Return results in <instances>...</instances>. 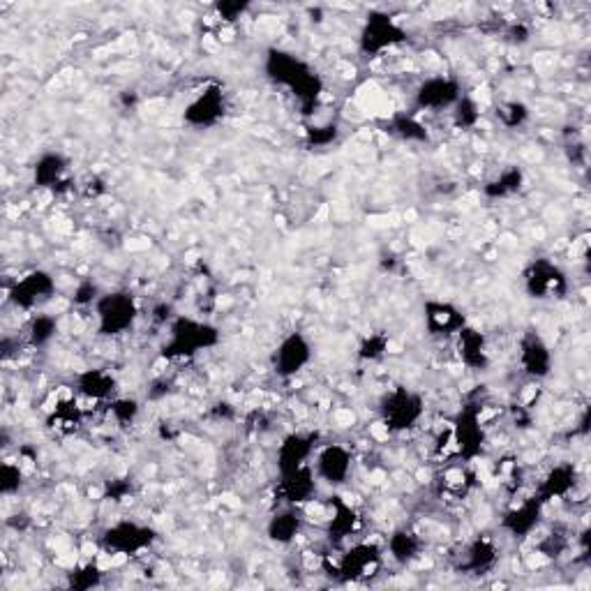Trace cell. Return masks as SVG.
Returning <instances> with one entry per match:
<instances>
[{
    "label": "cell",
    "mask_w": 591,
    "mask_h": 591,
    "mask_svg": "<svg viewBox=\"0 0 591 591\" xmlns=\"http://www.w3.org/2000/svg\"><path fill=\"white\" fill-rule=\"evenodd\" d=\"M478 405H467L458 411V416L448 423L451 435V451L462 462H476L488 444V430L483 425V416Z\"/></svg>",
    "instance_id": "5b68a950"
},
{
    "label": "cell",
    "mask_w": 591,
    "mask_h": 591,
    "mask_svg": "<svg viewBox=\"0 0 591 591\" xmlns=\"http://www.w3.org/2000/svg\"><path fill=\"white\" fill-rule=\"evenodd\" d=\"M407 28L388 12H370L358 33V51L368 58H377L386 51L407 42Z\"/></svg>",
    "instance_id": "52a82bcc"
},
{
    "label": "cell",
    "mask_w": 591,
    "mask_h": 591,
    "mask_svg": "<svg viewBox=\"0 0 591 591\" xmlns=\"http://www.w3.org/2000/svg\"><path fill=\"white\" fill-rule=\"evenodd\" d=\"M423 321L428 333L435 335V338H455L469 324L465 312L458 305L437 301V298H430V301L423 303Z\"/></svg>",
    "instance_id": "e0dca14e"
},
{
    "label": "cell",
    "mask_w": 591,
    "mask_h": 591,
    "mask_svg": "<svg viewBox=\"0 0 591 591\" xmlns=\"http://www.w3.org/2000/svg\"><path fill=\"white\" fill-rule=\"evenodd\" d=\"M381 425L395 435H405L418 428L425 416V400L421 393L407 386H395L379 402Z\"/></svg>",
    "instance_id": "277c9868"
},
{
    "label": "cell",
    "mask_w": 591,
    "mask_h": 591,
    "mask_svg": "<svg viewBox=\"0 0 591 591\" xmlns=\"http://www.w3.org/2000/svg\"><path fill=\"white\" fill-rule=\"evenodd\" d=\"M220 344L218 326L208 324V321L185 317L176 314L167 326V340H164L160 356L167 361H190L199 356L201 351H208Z\"/></svg>",
    "instance_id": "7a4b0ae2"
},
{
    "label": "cell",
    "mask_w": 591,
    "mask_h": 591,
    "mask_svg": "<svg viewBox=\"0 0 591 591\" xmlns=\"http://www.w3.org/2000/svg\"><path fill=\"white\" fill-rule=\"evenodd\" d=\"M522 282H525L527 294L536 298V301L561 298L568 291L566 273L548 257H538L531 261L525 268V273H522Z\"/></svg>",
    "instance_id": "7c38bea8"
},
{
    "label": "cell",
    "mask_w": 591,
    "mask_h": 591,
    "mask_svg": "<svg viewBox=\"0 0 591 591\" xmlns=\"http://www.w3.org/2000/svg\"><path fill=\"white\" fill-rule=\"evenodd\" d=\"M340 137L338 123H324V125H308L305 127V141L312 148H326Z\"/></svg>",
    "instance_id": "d590c367"
},
{
    "label": "cell",
    "mask_w": 591,
    "mask_h": 591,
    "mask_svg": "<svg viewBox=\"0 0 591 591\" xmlns=\"http://www.w3.org/2000/svg\"><path fill=\"white\" fill-rule=\"evenodd\" d=\"M455 349H458V358L460 363L469 370L483 372L490 368L492 363V354H490V344L485 333L478 331L476 326L467 324L462 331L455 335Z\"/></svg>",
    "instance_id": "d6986e66"
},
{
    "label": "cell",
    "mask_w": 591,
    "mask_h": 591,
    "mask_svg": "<svg viewBox=\"0 0 591 591\" xmlns=\"http://www.w3.org/2000/svg\"><path fill=\"white\" fill-rule=\"evenodd\" d=\"M317 448V435H312V432H291L284 437L278 444V451H275V465H278L280 476L312 465Z\"/></svg>",
    "instance_id": "9a60e30c"
},
{
    "label": "cell",
    "mask_w": 591,
    "mask_h": 591,
    "mask_svg": "<svg viewBox=\"0 0 591 591\" xmlns=\"http://www.w3.org/2000/svg\"><path fill=\"white\" fill-rule=\"evenodd\" d=\"M264 72L271 84L296 97L305 116H310L317 109L321 95H324V81L301 56L275 47L268 49L264 56Z\"/></svg>",
    "instance_id": "6da1fadb"
},
{
    "label": "cell",
    "mask_w": 591,
    "mask_h": 591,
    "mask_svg": "<svg viewBox=\"0 0 591 591\" xmlns=\"http://www.w3.org/2000/svg\"><path fill=\"white\" fill-rule=\"evenodd\" d=\"M518 361H520L522 372H525L529 379L541 381L545 377H550L555 358H552V349L548 347V342H545L538 333L529 331L522 335L520 340Z\"/></svg>",
    "instance_id": "ac0fdd59"
},
{
    "label": "cell",
    "mask_w": 591,
    "mask_h": 591,
    "mask_svg": "<svg viewBox=\"0 0 591 591\" xmlns=\"http://www.w3.org/2000/svg\"><path fill=\"white\" fill-rule=\"evenodd\" d=\"M157 541V531L137 520H116L102 531L100 545L111 557H139L151 550Z\"/></svg>",
    "instance_id": "8992f818"
},
{
    "label": "cell",
    "mask_w": 591,
    "mask_h": 591,
    "mask_svg": "<svg viewBox=\"0 0 591 591\" xmlns=\"http://www.w3.org/2000/svg\"><path fill=\"white\" fill-rule=\"evenodd\" d=\"M388 347H391V340H388L384 333H370L365 335L361 344H358V358L365 363H374L386 356Z\"/></svg>",
    "instance_id": "836d02e7"
},
{
    "label": "cell",
    "mask_w": 591,
    "mask_h": 591,
    "mask_svg": "<svg viewBox=\"0 0 591 591\" xmlns=\"http://www.w3.org/2000/svg\"><path fill=\"white\" fill-rule=\"evenodd\" d=\"M495 116L506 130H518L529 121V107L522 100H504L497 107Z\"/></svg>",
    "instance_id": "1f68e13d"
},
{
    "label": "cell",
    "mask_w": 591,
    "mask_h": 591,
    "mask_svg": "<svg viewBox=\"0 0 591 591\" xmlns=\"http://www.w3.org/2000/svg\"><path fill=\"white\" fill-rule=\"evenodd\" d=\"M361 518L356 508L340 495L328 497V518H326V534L333 543H342L356 534Z\"/></svg>",
    "instance_id": "7402d4cb"
},
{
    "label": "cell",
    "mask_w": 591,
    "mask_h": 591,
    "mask_svg": "<svg viewBox=\"0 0 591 591\" xmlns=\"http://www.w3.org/2000/svg\"><path fill=\"white\" fill-rule=\"evenodd\" d=\"M58 335V319L54 314L35 312L26 326V344L33 349L49 347Z\"/></svg>",
    "instance_id": "f546056e"
},
{
    "label": "cell",
    "mask_w": 591,
    "mask_h": 591,
    "mask_svg": "<svg viewBox=\"0 0 591 591\" xmlns=\"http://www.w3.org/2000/svg\"><path fill=\"white\" fill-rule=\"evenodd\" d=\"M141 405L134 398H114L109 402V414L118 425H132L137 421Z\"/></svg>",
    "instance_id": "8d00e7d4"
},
{
    "label": "cell",
    "mask_w": 591,
    "mask_h": 591,
    "mask_svg": "<svg viewBox=\"0 0 591 591\" xmlns=\"http://www.w3.org/2000/svg\"><path fill=\"white\" fill-rule=\"evenodd\" d=\"M317 485L319 478L314 474L312 465L291 471V474H282L278 481V497L282 506H305L317 495Z\"/></svg>",
    "instance_id": "ffe728a7"
},
{
    "label": "cell",
    "mask_w": 591,
    "mask_h": 591,
    "mask_svg": "<svg viewBox=\"0 0 591 591\" xmlns=\"http://www.w3.org/2000/svg\"><path fill=\"white\" fill-rule=\"evenodd\" d=\"M314 358L312 342L305 333L291 331L275 344L271 354V368L280 379H294L301 374Z\"/></svg>",
    "instance_id": "8fae6325"
},
{
    "label": "cell",
    "mask_w": 591,
    "mask_h": 591,
    "mask_svg": "<svg viewBox=\"0 0 591 591\" xmlns=\"http://www.w3.org/2000/svg\"><path fill=\"white\" fill-rule=\"evenodd\" d=\"M70 162L58 151H47L37 157L33 164V183L37 190H58L65 183Z\"/></svg>",
    "instance_id": "cb8c5ba5"
},
{
    "label": "cell",
    "mask_w": 591,
    "mask_h": 591,
    "mask_svg": "<svg viewBox=\"0 0 591 591\" xmlns=\"http://www.w3.org/2000/svg\"><path fill=\"white\" fill-rule=\"evenodd\" d=\"M451 111H453L455 125H458L460 130H474L476 123L481 121V111H478L476 100H471L467 95H462V100L455 104Z\"/></svg>",
    "instance_id": "e575fe53"
},
{
    "label": "cell",
    "mask_w": 591,
    "mask_h": 591,
    "mask_svg": "<svg viewBox=\"0 0 591 591\" xmlns=\"http://www.w3.org/2000/svg\"><path fill=\"white\" fill-rule=\"evenodd\" d=\"M499 559L497 543L488 536H478L476 541H471L460 559V571L471 575H485L492 571Z\"/></svg>",
    "instance_id": "484cf974"
},
{
    "label": "cell",
    "mask_w": 591,
    "mask_h": 591,
    "mask_svg": "<svg viewBox=\"0 0 591 591\" xmlns=\"http://www.w3.org/2000/svg\"><path fill=\"white\" fill-rule=\"evenodd\" d=\"M545 508H548V504L534 492V495L520 499L518 504L508 508L504 518H501V529L513 538H529L541 525Z\"/></svg>",
    "instance_id": "2e32d148"
},
{
    "label": "cell",
    "mask_w": 591,
    "mask_h": 591,
    "mask_svg": "<svg viewBox=\"0 0 591 591\" xmlns=\"http://www.w3.org/2000/svg\"><path fill=\"white\" fill-rule=\"evenodd\" d=\"M312 469L321 483L342 488L354 474V453L344 444H324L314 453Z\"/></svg>",
    "instance_id": "4fadbf2b"
},
{
    "label": "cell",
    "mask_w": 591,
    "mask_h": 591,
    "mask_svg": "<svg viewBox=\"0 0 591 591\" xmlns=\"http://www.w3.org/2000/svg\"><path fill=\"white\" fill-rule=\"evenodd\" d=\"M303 525L305 518L301 513V506H282L278 508V513H273L268 518L266 536L278 545H291L301 536Z\"/></svg>",
    "instance_id": "d4e9b609"
},
{
    "label": "cell",
    "mask_w": 591,
    "mask_h": 591,
    "mask_svg": "<svg viewBox=\"0 0 591 591\" xmlns=\"http://www.w3.org/2000/svg\"><path fill=\"white\" fill-rule=\"evenodd\" d=\"M386 552L377 543L358 541L333 561V578L340 582H363L374 578L384 566Z\"/></svg>",
    "instance_id": "ba28073f"
},
{
    "label": "cell",
    "mask_w": 591,
    "mask_h": 591,
    "mask_svg": "<svg viewBox=\"0 0 591 591\" xmlns=\"http://www.w3.org/2000/svg\"><path fill=\"white\" fill-rule=\"evenodd\" d=\"M100 296H102V291L97 289V284L86 280V282H79L77 289L72 291V303L77 305V308H93Z\"/></svg>",
    "instance_id": "f35d334b"
},
{
    "label": "cell",
    "mask_w": 591,
    "mask_h": 591,
    "mask_svg": "<svg viewBox=\"0 0 591 591\" xmlns=\"http://www.w3.org/2000/svg\"><path fill=\"white\" fill-rule=\"evenodd\" d=\"M229 111V97L224 93V86L218 81L208 84L197 91L183 109V123L192 130H213L218 127Z\"/></svg>",
    "instance_id": "9c48e42d"
},
{
    "label": "cell",
    "mask_w": 591,
    "mask_h": 591,
    "mask_svg": "<svg viewBox=\"0 0 591 591\" xmlns=\"http://www.w3.org/2000/svg\"><path fill=\"white\" fill-rule=\"evenodd\" d=\"M578 485V469H575L573 462H559V465L552 467L548 474L543 476L541 485L536 488V495L541 497L545 504H552V501L566 499Z\"/></svg>",
    "instance_id": "603a6c76"
},
{
    "label": "cell",
    "mask_w": 591,
    "mask_h": 591,
    "mask_svg": "<svg viewBox=\"0 0 591 591\" xmlns=\"http://www.w3.org/2000/svg\"><path fill=\"white\" fill-rule=\"evenodd\" d=\"M462 86L455 77L435 74L423 79L414 93V104L421 111H451L462 100Z\"/></svg>",
    "instance_id": "5bb4252c"
},
{
    "label": "cell",
    "mask_w": 591,
    "mask_h": 591,
    "mask_svg": "<svg viewBox=\"0 0 591 591\" xmlns=\"http://www.w3.org/2000/svg\"><path fill=\"white\" fill-rule=\"evenodd\" d=\"M525 171H522L518 164H508L499 171L497 176H492L488 183L483 185V194L492 201L497 199H511L515 194L522 192V187H525Z\"/></svg>",
    "instance_id": "83f0119b"
},
{
    "label": "cell",
    "mask_w": 591,
    "mask_h": 591,
    "mask_svg": "<svg viewBox=\"0 0 591 591\" xmlns=\"http://www.w3.org/2000/svg\"><path fill=\"white\" fill-rule=\"evenodd\" d=\"M24 483H26L24 462L5 460L3 465H0V495L14 497L21 488H24Z\"/></svg>",
    "instance_id": "4dcf8cb0"
},
{
    "label": "cell",
    "mask_w": 591,
    "mask_h": 591,
    "mask_svg": "<svg viewBox=\"0 0 591 591\" xmlns=\"http://www.w3.org/2000/svg\"><path fill=\"white\" fill-rule=\"evenodd\" d=\"M250 10L248 3H238V0H224V3H215V12H218V17L222 21H227V24H234L241 17H245Z\"/></svg>",
    "instance_id": "ab89813d"
},
{
    "label": "cell",
    "mask_w": 591,
    "mask_h": 591,
    "mask_svg": "<svg viewBox=\"0 0 591 591\" xmlns=\"http://www.w3.org/2000/svg\"><path fill=\"white\" fill-rule=\"evenodd\" d=\"M388 132L395 134V137L407 141V144H428L430 132L421 118L414 114H407V111H398V114L391 116L388 121Z\"/></svg>",
    "instance_id": "f1b7e54d"
},
{
    "label": "cell",
    "mask_w": 591,
    "mask_h": 591,
    "mask_svg": "<svg viewBox=\"0 0 591 591\" xmlns=\"http://www.w3.org/2000/svg\"><path fill=\"white\" fill-rule=\"evenodd\" d=\"M51 428H56L58 432H74L81 423V409L77 405V400L70 402H58L54 414H51Z\"/></svg>",
    "instance_id": "d6a6232c"
},
{
    "label": "cell",
    "mask_w": 591,
    "mask_h": 591,
    "mask_svg": "<svg viewBox=\"0 0 591 591\" xmlns=\"http://www.w3.org/2000/svg\"><path fill=\"white\" fill-rule=\"evenodd\" d=\"M93 312L95 328L102 338H121V335L130 333L141 314L137 298L125 289L102 291V296L93 305Z\"/></svg>",
    "instance_id": "3957f363"
},
{
    "label": "cell",
    "mask_w": 591,
    "mask_h": 591,
    "mask_svg": "<svg viewBox=\"0 0 591 591\" xmlns=\"http://www.w3.org/2000/svg\"><path fill=\"white\" fill-rule=\"evenodd\" d=\"M74 393L84 400L111 402L116 398V377L104 368H86L74 377Z\"/></svg>",
    "instance_id": "44dd1931"
},
{
    "label": "cell",
    "mask_w": 591,
    "mask_h": 591,
    "mask_svg": "<svg viewBox=\"0 0 591 591\" xmlns=\"http://www.w3.org/2000/svg\"><path fill=\"white\" fill-rule=\"evenodd\" d=\"M56 296V278L44 268H33L21 275L19 280L7 289V301L17 310L35 312L40 305H44Z\"/></svg>",
    "instance_id": "30bf717a"
},
{
    "label": "cell",
    "mask_w": 591,
    "mask_h": 591,
    "mask_svg": "<svg viewBox=\"0 0 591 591\" xmlns=\"http://www.w3.org/2000/svg\"><path fill=\"white\" fill-rule=\"evenodd\" d=\"M386 557H391L395 564L407 566L411 561H416L423 552V541L416 531L411 529H395L391 536L386 538L384 545Z\"/></svg>",
    "instance_id": "4316f807"
},
{
    "label": "cell",
    "mask_w": 591,
    "mask_h": 591,
    "mask_svg": "<svg viewBox=\"0 0 591 591\" xmlns=\"http://www.w3.org/2000/svg\"><path fill=\"white\" fill-rule=\"evenodd\" d=\"M102 582V571L95 564H86L70 573V587L74 589H93Z\"/></svg>",
    "instance_id": "74e56055"
}]
</instances>
